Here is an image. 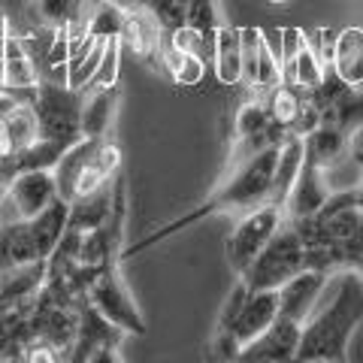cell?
I'll use <instances>...</instances> for the list:
<instances>
[{"label": "cell", "instance_id": "obj_26", "mask_svg": "<svg viewBox=\"0 0 363 363\" xmlns=\"http://www.w3.org/2000/svg\"><path fill=\"white\" fill-rule=\"evenodd\" d=\"M285 82V64H281V52L276 55L269 49L267 37L260 33V43H257V67H255V79H252V91L257 97L269 94L276 85Z\"/></svg>", "mask_w": 363, "mask_h": 363}, {"label": "cell", "instance_id": "obj_17", "mask_svg": "<svg viewBox=\"0 0 363 363\" xmlns=\"http://www.w3.org/2000/svg\"><path fill=\"white\" fill-rule=\"evenodd\" d=\"M85 100H82V136H109L112 121H116V109L121 100V88L118 82L112 85H94V88H82Z\"/></svg>", "mask_w": 363, "mask_h": 363}, {"label": "cell", "instance_id": "obj_24", "mask_svg": "<svg viewBox=\"0 0 363 363\" xmlns=\"http://www.w3.org/2000/svg\"><path fill=\"white\" fill-rule=\"evenodd\" d=\"M37 79H40V70L30 61L25 43L9 30L6 55H4V88H30V85H37Z\"/></svg>", "mask_w": 363, "mask_h": 363}, {"label": "cell", "instance_id": "obj_13", "mask_svg": "<svg viewBox=\"0 0 363 363\" xmlns=\"http://www.w3.org/2000/svg\"><path fill=\"white\" fill-rule=\"evenodd\" d=\"M351 140H354V136L345 133L342 128H336L330 121H321L312 133L303 136V155L309 157L318 169L330 173V169L342 167L351 157Z\"/></svg>", "mask_w": 363, "mask_h": 363}, {"label": "cell", "instance_id": "obj_7", "mask_svg": "<svg viewBox=\"0 0 363 363\" xmlns=\"http://www.w3.org/2000/svg\"><path fill=\"white\" fill-rule=\"evenodd\" d=\"M281 221H285V209L276 206V203H260L257 209L242 212L240 224L233 227L224 242L227 264L236 276H242L245 267L260 255V248L272 240V233L281 227Z\"/></svg>", "mask_w": 363, "mask_h": 363}, {"label": "cell", "instance_id": "obj_8", "mask_svg": "<svg viewBox=\"0 0 363 363\" xmlns=\"http://www.w3.org/2000/svg\"><path fill=\"white\" fill-rule=\"evenodd\" d=\"M124 333L118 324H112L106 315H100L88 300L79 309V327H76V339L70 351H67V360L76 363H104V360H121L118 348L124 342Z\"/></svg>", "mask_w": 363, "mask_h": 363}, {"label": "cell", "instance_id": "obj_27", "mask_svg": "<svg viewBox=\"0 0 363 363\" xmlns=\"http://www.w3.org/2000/svg\"><path fill=\"white\" fill-rule=\"evenodd\" d=\"M185 6H188V28L215 43V33L224 25L221 0H185Z\"/></svg>", "mask_w": 363, "mask_h": 363}, {"label": "cell", "instance_id": "obj_28", "mask_svg": "<svg viewBox=\"0 0 363 363\" xmlns=\"http://www.w3.org/2000/svg\"><path fill=\"white\" fill-rule=\"evenodd\" d=\"M145 13L157 21V28H161L164 33H176V30H182L188 25L185 0H149Z\"/></svg>", "mask_w": 363, "mask_h": 363}, {"label": "cell", "instance_id": "obj_5", "mask_svg": "<svg viewBox=\"0 0 363 363\" xmlns=\"http://www.w3.org/2000/svg\"><path fill=\"white\" fill-rule=\"evenodd\" d=\"M306 267V242L300 240L297 227L288 218L272 233V240L260 248V255L245 267L242 276H236L248 291H279Z\"/></svg>", "mask_w": 363, "mask_h": 363}, {"label": "cell", "instance_id": "obj_10", "mask_svg": "<svg viewBox=\"0 0 363 363\" xmlns=\"http://www.w3.org/2000/svg\"><path fill=\"white\" fill-rule=\"evenodd\" d=\"M300 336H303V324L300 321H294V318H288V315H276L267 330L242 348L240 360H257V363L297 360Z\"/></svg>", "mask_w": 363, "mask_h": 363}, {"label": "cell", "instance_id": "obj_29", "mask_svg": "<svg viewBox=\"0 0 363 363\" xmlns=\"http://www.w3.org/2000/svg\"><path fill=\"white\" fill-rule=\"evenodd\" d=\"M16 267L13 252H9V236H6V224H0V272Z\"/></svg>", "mask_w": 363, "mask_h": 363}, {"label": "cell", "instance_id": "obj_22", "mask_svg": "<svg viewBox=\"0 0 363 363\" xmlns=\"http://www.w3.org/2000/svg\"><path fill=\"white\" fill-rule=\"evenodd\" d=\"M161 67L169 73V79H173L176 85H197L203 73H206V61L200 58V55L182 49V45H176L169 37H164L161 43Z\"/></svg>", "mask_w": 363, "mask_h": 363}, {"label": "cell", "instance_id": "obj_14", "mask_svg": "<svg viewBox=\"0 0 363 363\" xmlns=\"http://www.w3.org/2000/svg\"><path fill=\"white\" fill-rule=\"evenodd\" d=\"M324 169H318L309 157L303 155V164H300V173L294 179V185L288 191V200H285V218L288 221H297V218H306L312 215L321 203L327 200V182H324Z\"/></svg>", "mask_w": 363, "mask_h": 363}, {"label": "cell", "instance_id": "obj_9", "mask_svg": "<svg viewBox=\"0 0 363 363\" xmlns=\"http://www.w3.org/2000/svg\"><path fill=\"white\" fill-rule=\"evenodd\" d=\"M58 197L61 194L58 185H55L52 169H25L6 188L4 203H0V215H6L4 221H28Z\"/></svg>", "mask_w": 363, "mask_h": 363}, {"label": "cell", "instance_id": "obj_31", "mask_svg": "<svg viewBox=\"0 0 363 363\" xmlns=\"http://www.w3.org/2000/svg\"><path fill=\"white\" fill-rule=\"evenodd\" d=\"M109 4H116L121 9H145L149 6V0H109Z\"/></svg>", "mask_w": 363, "mask_h": 363}, {"label": "cell", "instance_id": "obj_23", "mask_svg": "<svg viewBox=\"0 0 363 363\" xmlns=\"http://www.w3.org/2000/svg\"><path fill=\"white\" fill-rule=\"evenodd\" d=\"M124 18H128V9L109 4V0H97V4L91 6V13L82 18L79 33L88 37V40H118L121 28H124Z\"/></svg>", "mask_w": 363, "mask_h": 363}, {"label": "cell", "instance_id": "obj_19", "mask_svg": "<svg viewBox=\"0 0 363 363\" xmlns=\"http://www.w3.org/2000/svg\"><path fill=\"white\" fill-rule=\"evenodd\" d=\"M28 13L40 28L76 37L85 18V0H30Z\"/></svg>", "mask_w": 363, "mask_h": 363}, {"label": "cell", "instance_id": "obj_6", "mask_svg": "<svg viewBox=\"0 0 363 363\" xmlns=\"http://www.w3.org/2000/svg\"><path fill=\"white\" fill-rule=\"evenodd\" d=\"M121 255H112L106 264H100L94 279L88 285V303L94 306L100 315H106L112 324H118L128 336H145L149 324H145L143 309L136 306L128 281L121 276Z\"/></svg>", "mask_w": 363, "mask_h": 363}, {"label": "cell", "instance_id": "obj_18", "mask_svg": "<svg viewBox=\"0 0 363 363\" xmlns=\"http://www.w3.org/2000/svg\"><path fill=\"white\" fill-rule=\"evenodd\" d=\"M112 194H116V179L94 191H85V194L73 197L70 215H67V230L88 233V230H94V227H100L112 212Z\"/></svg>", "mask_w": 363, "mask_h": 363}, {"label": "cell", "instance_id": "obj_4", "mask_svg": "<svg viewBox=\"0 0 363 363\" xmlns=\"http://www.w3.org/2000/svg\"><path fill=\"white\" fill-rule=\"evenodd\" d=\"M16 100H25L37 116L43 140L76 143L82 136V100L85 91L58 79H37L30 88H6Z\"/></svg>", "mask_w": 363, "mask_h": 363}, {"label": "cell", "instance_id": "obj_21", "mask_svg": "<svg viewBox=\"0 0 363 363\" xmlns=\"http://www.w3.org/2000/svg\"><path fill=\"white\" fill-rule=\"evenodd\" d=\"M327 61L348 85L363 88V28H348L339 33Z\"/></svg>", "mask_w": 363, "mask_h": 363}, {"label": "cell", "instance_id": "obj_11", "mask_svg": "<svg viewBox=\"0 0 363 363\" xmlns=\"http://www.w3.org/2000/svg\"><path fill=\"white\" fill-rule=\"evenodd\" d=\"M281 64H285V82H294L303 91L321 82L327 70V61H321V55L312 49L306 33H300L297 28L281 30Z\"/></svg>", "mask_w": 363, "mask_h": 363}, {"label": "cell", "instance_id": "obj_3", "mask_svg": "<svg viewBox=\"0 0 363 363\" xmlns=\"http://www.w3.org/2000/svg\"><path fill=\"white\" fill-rule=\"evenodd\" d=\"M279 315V294L276 291H248L240 279L230 291L224 309L215 324L212 354L218 360H240L242 348L257 339Z\"/></svg>", "mask_w": 363, "mask_h": 363}, {"label": "cell", "instance_id": "obj_1", "mask_svg": "<svg viewBox=\"0 0 363 363\" xmlns=\"http://www.w3.org/2000/svg\"><path fill=\"white\" fill-rule=\"evenodd\" d=\"M276 157H279V145H269V149L257 152L252 157H245V161L233 164V167H227L224 169V179L218 182V188H215L206 200H200L197 206H191L188 212L176 215L173 221L161 224L149 236H143L140 242L124 245L121 260L149 252V248H155L157 242L173 240L176 233L188 230V227H194L203 218H212V215H230V212H240L242 215L248 209H257L260 203H269L272 173H276Z\"/></svg>", "mask_w": 363, "mask_h": 363}, {"label": "cell", "instance_id": "obj_32", "mask_svg": "<svg viewBox=\"0 0 363 363\" xmlns=\"http://www.w3.org/2000/svg\"><path fill=\"white\" fill-rule=\"evenodd\" d=\"M348 269H351V272H357V276L363 279V255H357L354 260H351V264H348Z\"/></svg>", "mask_w": 363, "mask_h": 363}, {"label": "cell", "instance_id": "obj_16", "mask_svg": "<svg viewBox=\"0 0 363 363\" xmlns=\"http://www.w3.org/2000/svg\"><path fill=\"white\" fill-rule=\"evenodd\" d=\"M121 49L133 52V58H140L145 64H155L161 58V43H164V30L157 28V21L145 13V9H128L121 28Z\"/></svg>", "mask_w": 363, "mask_h": 363}, {"label": "cell", "instance_id": "obj_12", "mask_svg": "<svg viewBox=\"0 0 363 363\" xmlns=\"http://www.w3.org/2000/svg\"><path fill=\"white\" fill-rule=\"evenodd\" d=\"M327 279H333L330 272L324 269H303L297 272L291 281H285L276 294H279V315H288L294 321L306 324V318L312 315L318 297H321V291L327 288Z\"/></svg>", "mask_w": 363, "mask_h": 363}, {"label": "cell", "instance_id": "obj_25", "mask_svg": "<svg viewBox=\"0 0 363 363\" xmlns=\"http://www.w3.org/2000/svg\"><path fill=\"white\" fill-rule=\"evenodd\" d=\"M264 104L269 109L272 121L285 124V128L291 130L294 121H297V116H300L303 104H306V94H303V88H297L294 82H281V85L272 88L269 94H264Z\"/></svg>", "mask_w": 363, "mask_h": 363}, {"label": "cell", "instance_id": "obj_2", "mask_svg": "<svg viewBox=\"0 0 363 363\" xmlns=\"http://www.w3.org/2000/svg\"><path fill=\"white\" fill-rule=\"evenodd\" d=\"M339 285L333 300L303 324L297 360L303 363H345L351 336L363 321V279L357 272H336Z\"/></svg>", "mask_w": 363, "mask_h": 363}, {"label": "cell", "instance_id": "obj_30", "mask_svg": "<svg viewBox=\"0 0 363 363\" xmlns=\"http://www.w3.org/2000/svg\"><path fill=\"white\" fill-rule=\"evenodd\" d=\"M357 164H360V182H357V203H360V218H363V152H357ZM360 233H363V224H360Z\"/></svg>", "mask_w": 363, "mask_h": 363}, {"label": "cell", "instance_id": "obj_15", "mask_svg": "<svg viewBox=\"0 0 363 363\" xmlns=\"http://www.w3.org/2000/svg\"><path fill=\"white\" fill-rule=\"evenodd\" d=\"M45 269H49V260H33V264H16L0 272V315L37 297L45 281Z\"/></svg>", "mask_w": 363, "mask_h": 363}, {"label": "cell", "instance_id": "obj_33", "mask_svg": "<svg viewBox=\"0 0 363 363\" xmlns=\"http://www.w3.org/2000/svg\"><path fill=\"white\" fill-rule=\"evenodd\" d=\"M269 4H285V0H269Z\"/></svg>", "mask_w": 363, "mask_h": 363}, {"label": "cell", "instance_id": "obj_20", "mask_svg": "<svg viewBox=\"0 0 363 363\" xmlns=\"http://www.w3.org/2000/svg\"><path fill=\"white\" fill-rule=\"evenodd\" d=\"M212 64L215 76L224 85H240L242 82V30L230 25H221L212 43Z\"/></svg>", "mask_w": 363, "mask_h": 363}]
</instances>
